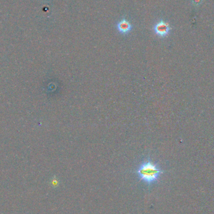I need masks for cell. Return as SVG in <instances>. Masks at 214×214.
Instances as JSON below:
<instances>
[{
  "mask_svg": "<svg viewBox=\"0 0 214 214\" xmlns=\"http://www.w3.org/2000/svg\"><path fill=\"white\" fill-rule=\"evenodd\" d=\"M155 33L158 37L164 38L167 37L171 31V27L170 24L166 23L164 20H159L153 26Z\"/></svg>",
  "mask_w": 214,
  "mask_h": 214,
  "instance_id": "7a4b0ae2",
  "label": "cell"
},
{
  "mask_svg": "<svg viewBox=\"0 0 214 214\" xmlns=\"http://www.w3.org/2000/svg\"><path fill=\"white\" fill-rule=\"evenodd\" d=\"M135 173L139 179L148 185H151L158 182L164 171L158 165L152 162L150 158L141 163Z\"/></svg>",
  "mask_w": 214,
  "mask_h": 214,
  "instance_id": "6da1fadb",
  "label": "cell"
},
{
  "mask_svg": "<svg viewBox=\"0 0 214 214\" xmlns=\"http://www.w3.org/2000/svg\"><path fill=\"white\" fill-rule=\"evenodd\" d=\"M204 0H191L192 5L195 7H198L202 4Z\"/></svg>",
  "mask_w": 214,
  "mask_h": 214,
  "instance_id": "277c9868",
  "label": "cell"
},
{
  "mask_svg": "<svg viewBox=\"0 0 214 214\" xmlns=\"http://www.w3.org/2000/svg\"><path fill=\"white\" fill-rule=\"evenodd\" d=\"M116 28L120 34L123 35H127L132 31L133 25L126 18L125 16H124L116 24Z\"/></svg>",
  "mask_w": 214,
  "mask_h": 214,
  "instance_id": "3957f363",
  "label": "cell"
}]
</instances>
